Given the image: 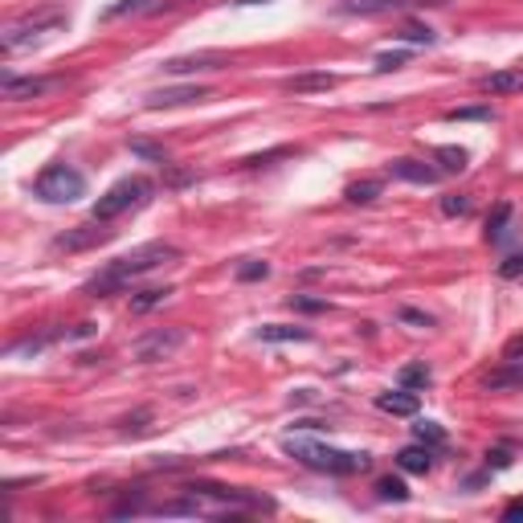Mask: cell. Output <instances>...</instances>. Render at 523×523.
I'll use <instances>...</instances> for the list:
<instances>
[{
    "mask_svg": "<svg viewBox=\"0 0 523 523\" xmlns=\"http://www.w3.org/2000/svg\"><path fill=\"white\" fill-rule=\"evenodd\" d=\"M507 225H511V205L499 201L495 213L487 217V241H503L507 238Z\"/></svg>",
    "mask_w": 523,
    "mask_h": 523,
    "instance_id": "18",
    "label": "cell"
},
{
    "mask_svg": "<svg viewBox=\"0 0 523 523\" xmlns=\"http://www.w3.org/2000/svg\"><path fill=\"white\" fill-rule=\"evenodd\" d=\"M478 91L483 94H523V65L483 74V78H478Z\"/></svg>",
    "mask_w": 523,
    "mask_h": 523,
    "instance_id": "12",
    "label": "cell"
},
{
    "mask_svg": "<svg viewBox=\"0 0 523 523\" xmlns=\"http://www.w3.org/2000/svg\"><path fill=\"white\" fill-rule=\"evenodd\" d=\"M110 238H115V230H107V221L91 217L86 225H74V230L57 233L54 249L57 254H83V249H94V246H102V241H110Z\"/></svg>",
    "mask_w": 523,
    "mask_h": 523,
    "instance_id": "6",
    "label": "cell"
},
{
    "mask_svg": "<svg viewBox=\"0 0 523 523\" xmlns=\"http://www.w3.org/2000/svg\"><path fill=\"white\" fill-rule=\"evenodd\" d=\"M62 83H65L62 74H49V78H17V74H4L0 78V91H4L9 102H25V99H41V94L57 91Z\"/></svg>",
    "mask_w": 523,
    "mask_h": 523,
    "instance_id": "8",
    "label": "cell"
},
{
    "mask_svg": "<svg viewBox=\"0 0 523 523\" xmlns=\"http://www.w3.org/2000/svg\"><path fill=\"white\" fill-rule=\"evenodd\" d=\"M397 319H401V323H414V327H433V319L425 311H417V307H401V311H397Z\"/></svg>",
    "mask_w": 523,
    "mask_h": 523,
    "instance_id": "31",
    "label": "cell"
},
{
    "mask_svg": "<svg viewBox=\"0 0 523 523\" xmlns=\"http://www.w3.org/2000/svg\"><path fill=\"white\" fill-rule=\"evenodd\" d=\"M446 119L450 123H458V119H491V107H462V110H450Z\"/></svg>",
    "mask_w": 523,
    "mask_h": 523,
    "instance_id": "33",
    "label": "cell"
},
{
    "mask_svg": "<svg viewBox=\"0 0 523 523\" xmlns=\"http://www.w3.org/2000/svg\"><path fill=\"white\" fill-rule=\"evenodd\" d=\"M397 41H409V46H433L438 33H433L430 25H405L401 33H397Z\"/></svg>",
    "mask_w": 523,
    "mask_h": 523,
    "instance_id": "24",
    "label": "cell"
},
{
    "mask_svg": "<svg viewBox=\"0 0 523 523\" xmlns=\"http://www.w3.org/2000/svg\"><path fill=\"white\" fill-rule=\"evenodd\" d=\"M286 454L311 470H323V475H360V470L372 466V458L364 450H336V446L307 441V438H291L286 441Z\"/></svg>",
    "mask_w": 523,
    "mask_h": 523,
    "instance_id": "2",
    "label": "cell"
},
{
    "mask_svg": "<svg viewBox=\"0 0 523 523\" xmlns=\"http://www.w3.org/2000/svg\"><path fill=\"white\" fill-rule=\"evenodd\" d=\"M377 495L380 499H393V503H405V499H409V487H405L401 478L388 475V478H380V483H377Z\"/></svg>",
    "mask_w": 523,
    "mask_h": 523,
    "instance_id": "25",
    "label": "cell"
},
{
    "mask_svg": "<svg viewBox=\"0 0 523 523\" xmlns=\"http://www.w3.org/2000/svg\"><path fill=\"white\" fill-rule=\"evenodd\" d=\"M380 193H385V180H356V184H348V201L352 205H372Z\"/></svg>",
    "mask_w": 523,
    "mask_h": 523,
    "instance_id": "19",
    "label": "cell"
},
{
    "mask_svg": "<svg viewBox=\"0 0 523 523\" xmlns=\"http://www.w3.org/2000/svg\"><path fill=\"white\" fill-rule=\"evenodd\" d=\"M397 380H401V388H425L433 380V372H430V364H425V360H417V364H405Z\"/></svg>",
    "mask_w": 523,
    "mask_h": 523,
    "instance_id": "21",
    "label": "cell"
},
{
    "mask_svg": "<svg viewBox=\"0 0 523 523\" xmlns=\"http://www.w3.org/2000/svg\"><path fill=\"white\" fill-rule=\"evenodd\" d=\"M414 438L422 441V446H441V441H446V433H441L438 422H417L414 425Z\"/></svg>",
    "mask_w": 523,
    "mask_h": 523,
    "instance_id": "26",
    "label": "cell"
},
{
    "mask_svg": "<svg viewBox=\"0 0 523 523\" xmlns=\"http://www.w3.org/2000/svg\"><path fill=\"white\" fill-rule=\"evenodd\" d=\"M417 393H409V388H388V393H380L377 397V409L380 414H393V417H417Z\"/></svg>",
    "mask_w": 523,
    "mask_h": 523,
    "instance_id": "13",
    "label": "cell"
},
{
    "mask_svg": "<svg viewBox=\"0 0 523 523\" xmlns=\"http://www.w3.org/2000/svg\"><path fill=\"white\" fill-rule=\"evenodd\" d=\"M499 275H503V278H519V275H523V254L507 257L503 266H499Z\"/></svg>",
    "mask_w": 523,
    "mask_h": 523,
    "instance_id": "38",
    "label": "cell"
},
{
    "mask_svg": "<svg viewBox=\"0 0 523 523\" xmlns=\"http://www.w3.org/2000/svg\"><path fill=\"white\" fill-rule=\"evenodd\" d=\"M257 340L262 344H307L311 340V331L291 327V323H266V327H257Z\"/></svg>",
    "mask_w": 523,
    "mask_h": 523,
    "instance_id": "15",
    "label": "cell"
},
{
    "mask_svg": "<svg viewBox=\"0 0 523 523\" xmlns=\"http://www.w3.org/2000/svg\"><path fill=\"white\" fill-rule=\"evenodd\" d=\"M503 519H507V523H511V519H523V499H515V503L503 507Z\"/></svg>",
    "mask_w": 523,
    "mask_h": 523,
    "instance_id": "39",
    "label": "cell"
},
{
    "mask_svg": "<svg viewBox=\"0 0 523 523\" xmlns=\"http://www.w3.org/2000/svg\"><path fill=\"white\" fill-rule=\"evenodd\" d=\"M397 466L401 470H409V475H425V470L433 466V454H430V446H405L401 454H397Z\"/></svg>",
    "mask_w": 523,
    "mask_h": 523,
    "instance_id": "17",
    "label": "cell"
},
{
    "mask_svg": "<svg viewBox=\"0 0 523 523\" xmlns=\"http://www.w3.org/2000/svg\"><path fill=\"white\" fill-rule=\"evenodd\" d=\"M450 0H393V13L401 9H446Z\"/></svg>",
    "mask_w": 523,
    "mask_h": 523,
    "instance_id": "32",
    "label": "cell"
},
{
    "mask_svg": "<svg viewBox=\"0 0 523 523\" xmlns=\"http://www.w3.org/2000/svg\"><path fill=\"white\" fill-rule=\"evenodd\" d=\"M172 294V286H147V291H139L135 299H131V311L135 315H144V311H152V307H160Z\"/></svg>",
    "mask_w": 523,
    "mask_h": 523,
    "instance_id": "20",
    "label": "cell"
},
{
    "mask_svg": "<svg viewBox=\"0 0 523 523\" xmlns=\"http://www.w3.org/2000/svg\"><path fill=\"white\" fill-rule=\"evenodd\" d=\"M470 209H475L470 196H446V201H441V213H446V217H470Z\"/></svg>",
    "mask_w": 523,
    "mask_h": 523,
    "instance_id": "30",
    "label": "cell"
},
{
    "mask_svg": "<svg viewBox=\"0 0 523 523\" xmlns=\"http://www.w3.org/2000/svg\"><path fill=\"white\" fill-rule=\"evenodd\" d=\"M131 152L144 160H152V164H168V152L160 144H147V139H131Z\"/></svg>",
    "mask_w": 523,
    "mask_h": 523,
    "instance_id": "27",
    "label": "cell"
},
{
    "mask_svg": "<svg viewBox=\"0 0 523 523\" xmlns=\"http://www.w3.org/2000/svg\"><path fill=\"white\" fill-rule=\"evenodd\" d=\"M503 356H507V360L523 356V336H519V340H511V344H507V352H503Z\"/></svg>",
    "mask_w": 523,
    "mask_h": 523,
    "instance_id": "40",
    "label": "cell"
},
{
    "mask_svg": "<svg viewBox=\"0 0 523 523\" xmlns=\"http://www.w3.org/2000/svg\"><path fill=\"white\" fill-rule=\"evenodd\" d=\"M283 156H294V147H275V152H266V156H249L246 164L249 168H262V164H270V160H283Z\"/></svg>",
    "mask_w": 523,
    "mask_h": 523,
    "instance_id": "35",
    "label": "cell"
},
{
    "mask_svg": "<svg viewBox=\"0 0 523 523\" xmlns=\"http://www.w3.org/2000/svg\"><path fill=\"white\" fill-rule=\"evenodd\" d=\"M409 62V54L405 49H397V54H380L377 57V70H397V65H405Z\"/></svg>",
    "mask_w": 523,
    "mask_h": 523,
    "instance_id": "36",
    "label": "cell"
},
{
    "mask_svg": "<svg viewBox=\"0 0 523 523\" xmlns=\"http://www.w3.org/2000/svg\"><path fill=\"white\" fill-rule=\"evenodd\" d=\"M33 193L49 205H70L86 193V176L70 164H49V168H41V176L33 180Z\"/></svg>",
    "mask_w": 523,
    "mask_h": 523,
    "instance_id": "4",
    "label": "cell"
},
{
    "mask_svg": "<svg viewBox=\"0 0 523 523\" xmlns=\"http://www.w3.org/2000/svg\"><path fill=\"white\" fill-rule=\"evenodd\" d=\"M152 193H156V184L147 180V176H123L119 184H110L107 193H102L99 201H94L91 217H99V221H115V217H123V213L139 209V205H144Z\"/></svg>",
    "mask_w": 523,
    "mask_h": 523,
    "instance_id": "3",
    "label": "cell"
},
{
    "mask_svg": "<svg viewBox=\"0 0 523 523\" xmlns=\"http://www.w3.org/2000/svg\"><path fill=\"white\" fill-rule=\"evenodd\" d=\"M241 4H270V0H241Z\"/></svg>",
    "mask_w": 523,
    "mask_h": 523,
    "instance_id": "41",
    "label": "cell"
},
{
    "mask_svg": "<svg viewBox=\"0 0 523 523\" xmlns=\"http://www.w3.org/2000/svg\"><path fill=\"white\" fill-rule=\"evenodd\" d=\"M201 507L196 503H188V499H180V503H160L156 507V515H196Z\"/></svg>",
    "mask_w": 523,
    "mask_h": 523,
    "instance_id": "34",
    "label": "cell"
},
{
    "mask_svg": "<svg viewBox=\"0 0 523 523\" xmlns=\"http://www.w3.org/2000/svg\"><path fill=\"white\" fill-rule=\"evenodd\" d=\"M257 278H270V262H257V257H249L246 266H238V283H257Z\"/></svg>",
    "mask_w": 523,
    "mask_h": 523,
    "instance_id": "29",
    "label": "cell"
},
{
    "mask_svg": "<svg viewBox=\"0 0 523 523\" xmlns=\"http://www.w3.org/2000/svg\"><path fill=\"white\" fill-rule=\"evenodd\" d=\"M336 83H340L336 74H294V78L283 83V91L286 94H315V91H331Z\"/></svg>",
    "mask_w": 523,
    "mask_h": 523,
    "instance_id": "14",
    "label": "cell"
},
{
    "mask_svg": "<svg viewBox=\"0 0 523 523\" xmlns=\"http://www.w3.org/2000/svg\"><path fill=\"white\" fill-rule=\"evenodd\" d=\"M344 13H360V17H380V13H393V0H340Z\"/></svg>",
    "mask_w": 523,
    "mask_h": 523,
    "instance_id": "22",
    "label": "cell"
},
{
    "mask_svg": "<svg viewBox=\"0 0 523 523\" xmlns=\"http://www.w3.org/2000/svg\"><path fill=\"white\" fill-rule=\"evenodd\" d=\"M388 176H397V180H409V184H438L441 180V168L425 164V160L401 156V160H393V164H388Z\"/></svg>",
    "mask_w": 523,
    "mask_h": 523,
    "instance_id": "11",
    "label": "cell"
},
{
    "mask_svg": "<svg viewBox=\"0 0 523 523\" xmlns=\"http://www.w3.org/2000/svg\"><path fill=\"white\" fill-rule=\"evenodd\" d=\"M291 311L319 315V311H327V299H311V294H291Z\"/></svg>",
    "mask_w": 523,
    "mask_h": 523,
    "instance_id": "28",
    "label": "cell"
},
{
    "mask_svg": "<svg viewBox=\"0 0 523 523\" xmlns=\"http://www.w3.org/2000/svg\"><path fill=\"white\" fill-rule=\"evenodd\" d=\"M176 257H180V249H176L172 241H147V246H139V249H131V254L115 257V262H110L102 275L86 278L83 294H91V299H107V294H119V291H127V283H135V278L152 275V270H160L164 262H176Z\"/></svg>",
    "mask_w": 523,
    "mask_h": 523,
    "instance_id": "1",
    "label": "cell"
},
{
    "mask_svg": "<svg viewBox=\"0 0 523 523\" xmlns=\"http://www.w3.org/2000/svg\"><path fill=\"white\" fill-rule=\"evenodd\" d=\"M433 160L441 164V172H462L470 156L462 152V147H438V152H433Z\"/></svg>",
    "mask_w": 523,
    "mask_h": 523,
    "instance_id": "23",
    "label": "cell"
},
{
    "mask_svg": "<svg viewBox=\"0 0 523 523\" xmlns=\"http://www.w3.org/2000/svg\"><path fill=\"white\" fill-rule=\"evenodd\" d=\"M147 417H152V414H147V409H139V414L135 417H123V433H144L147 430Z\"/></svg>",
    "mask_w": 523,
    "mask_h": 523,
    "instance_id": "37",
    "label": "cell"
},
{
    "mask_svg": "<svg viewBox=\"0 0 523 523\" xmlns=\"http://www.w3.org/2000/svg\"><path fill=\"white\" fill-rule=\"evenodd\" d=\"M483 385L487 388H523V360H507L503 368H495V372L483 377Z\"/></svg>",
    "mask_w": 523,
    "mask_h": 523,
    "instance_id": "16",
    "label": "cell"
},
{
    "mask_svg": "<svg viewBox=\"0 0 523 523\" xmlns=\"http://www.w3.org/2000/svg\"><path fill=\"white\" fill-rule=\"evenodd\" d=\"M230 65V57L225 54H188V57H172V62H164V74H176V78H184V74H209V70H225Z\"/></svg>",
    "mask_w": 523,
    "mask_h": 523,
    "instance_id": "9",
    "label": "cell"
},
{
    "mask_svg": "<svg viewBox=\"0 0 523 523\" xmlns=\"http://www.w3.org/2000/svg\"><path fill=\"white\" fill-rule=\"evenodd\" d=\"M62 25H65V17L57 9L37 13V17H29V21H17V25L4 29V54H17L25 41H33V37H41V33H54V29H62Z\"/></svg>",
    "mask_w": 523,
    "mask_h": 523,
    "instance_id": "5",
    "label": "cell"
},
{
    "mask_svg": "<svg viewBox=\"0 0 523 523\" xmlns=\"http://www.w3.org/2000/svg\"><path fill=\"white\" fill-rule=\"evenodd\" d=\"M209 99V91L205 86H164V91H152L144 99L147 110H160V107H184V102H201Z\"/></svg>",
    "mask_w": 523,
    "mask_h": 523,
    "instance_id": "10",
    "label": "cell"
},
{
    "mask_svg": "<svg viewBox=\"0 0 523 523\" xmlns=\"http://www.w3.org/2000/svg\"><path fill=\"white\" fill-rule=\"evenodd\" d=\"M184 340H188L184 327H156V331H147V336H139V340L131 344V352H135V360H144V364H156V360L172 356Z\"/></svg>",
    "mask_w": 523,
    "mask_h": 523,
    "instance_id": "7",
    "label": "cell"
}]
</instances>
